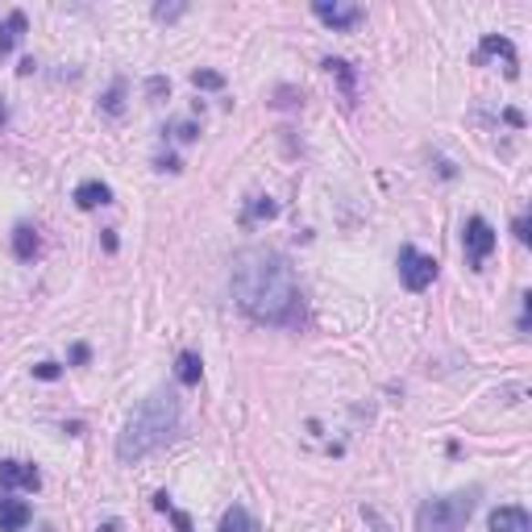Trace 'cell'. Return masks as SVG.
Wrapping results in <instances>:
<instances>
[{"label":"cell","instance_id":"obj_1","mask_svg":"<svg viewBox=\"0 0 532 532\" xmlns=\"http://www.w3.org/2000/svg\"><path fill=\"white\" fill-rule=\"evenodd\" d=\"M234 299L254 325L291 329L304 317V296L291 262L271 245H254L234 258Z\"/></svg>","mask_w":532,"mask_h":532},{"label":"cell","instance_id":"obj_2","mask_svg":"<svg viewBox=\"0 0 532 532\" xmlns=\"http://www.w3.org/2000/svg\"><path fill=\"white\" fill-rule=\"evenodd\" d=\"M179 433V400L171 391H150L146 400L133 408V416L125 421L121 437H117V458L125 466L150 458L154 449H162Z\"/></svg>","mask_w":532,"mask_h":532},{"label":"cell","instance_id":"obj_3","mask_svg":"<svg viewBox=\"0 0 532 532\" xmlns=\"http://www.w3.org/2000/svg\"><path fill=\"white\" fill-rule=\"evenodd\" d=\"M478 499H483V486H466V491L424 499L421 512H416V532H466Z\"/></svg>","mask_w":532,"mask_h":532},{"label":"cell","instance_id":"obj_4","mask_svg":"<svg viewBox=\"0 0 532 532\" xmlns=\"http://www.w3.org/2000/svg\"><path fill=\"white\" fill-rule=\"evenodd\" d=\"M495 229H491V221L486 216H470L466 229H462V245H466V262L470 271H483V262L495 254Z\"/></svg>","mask_w":532,"mask_h":532},{"label":"cell","instance_id":"obj_5","mask_svg":"<svg viewBox=\"0 0 532 532\" xmlns=\"http://www.w3.org/2000/svg\"><path fill=\"white\" fill-rule=\"evenodd\" d=\"M400 279L408 291L433 287V279H437V258H433V254H421L416 245H403L400 250Z\"/></svg>","mask_w":532,"mask_h":532},{"label":"cell","instance_id":"obj_6","mask_svg":"<svg viewBox=\"0 0 532 532\" xmlns=\"http://www.w3.org/2000/svg\"><path fill=\"white\" fill-rule=\"evenodd\" d=\"M312 17L325 21L329 29H337V34H346V29L362 26V5H341V0H312Z\"/></svg>","mask_w":532,"mask_h":532},{"label":"cell","instance_id":"obj_7","mask_svg":"<svg viewBox=\"0 0 532 532\" xmlns=\"http://www.w3.org/2000/svg\"><path fill=\"white\" fill-rule=\"evenodd\" d=\"M486 58H504L507 79H516V75H520V55H516L512 37H504V34H486L483 42H478V50H475V63L483 67Z\"/></svg>","mask_w":532,"mask_h":532},{"label":"cell","instance_id":"obj_8","mask_svg":"<svg viewBox=\"0 0 532 532\" xmlns=\"http://www.w3.org/2000/svg\"><path fill=\"white\" fill-rule=\"evenodd\" d=\"M0 486H5V491H37V486H42V475H37V466H29V462L5 458L0 462Z\"/></svg>","mask_w":532,"mask_h":532},{"label":"cell","instance_id":"obj_9","mask_svg":"<svg viewBox=\"0 0 532 532\" xmlns=\"http://www.w3.org/2000/svg\"><path fill=\"white\" fill-rule=\"evenodd\" d=\"M75 204L84 208V213H92V208H104V204H112V187L109 183H100V179H84V183L75 187Z\"/></svg>","mask_w":532,"mask_h":532},{"label":"cell","instance_id":"obj_10","mask_svg":"<svg viewBox=\"0 0 532 532\" xmlns=\"http://www.w3.org/2000/svg\"><path fill=\"white\" fill-rule=\"evenodd\" d=\"M29 520H34V507L26 499H0V532H21Z\"/></svg>","mask_w":532,"mask_h":532},{"label":"cell","instance_id":"obj_11","mask_svg":"<svg viewBox=\"0 0 532 532\" xmlns=\"http://www.w3.org/2000/svg\"><path fill=\"white\" fill-rule=\"evenodd\" d=\"M491 532H532V520H528V512L524 507H516V504H507V507H495L491 512Z\"/></svg>","mask_w":532,"mask_h":532},{"label":"cell","instance_id":"obj_12","mask_svg":"<svg viewBox=\"0 0 532 532\" xmlns=\"http://www.w3.org/2000/svg\"><path fill=\"white\" fill-rule=\"evenodd\" d=\"M26 29H29V21H26V13H21V9H13L9 17L0 21V58L9 55L21 37H26Z\"/></svg>","mask_w":532,"mask_h":532},{"label":"cell","instance_id":"obj_13","mask_svg":"<svg viewBox=\"0 0 532 532\" xmlns=\"http://www.w3.org/2000/svg\"><path fill=\"white\" fill-rule=\"evenodd\" d=\"M37 250H42V237H37L34 224H17L13 229V254H17L21 262H34Z\"/></svg>","mask_w":532,"mask_h":532},{"label":"cell","instance_id":"obj_14","mask_svg":"<svg viewBox=\"0 0 532 532\" xmlns=\"http://www.w3.org/2000/svg\"><path fill=\"white\" fill-rule=\"evenodd\" d=\"M200 374H204V362H200L196 349H183V354L175 358V379L183 387H200Z\"/></svg>","mask_w":532,"mask_h":532},{"label":"cell","instance_id":"obj_15","mask_svg":"<svg viewBox=\"0 0 532 532\" xmlns=\"http://www.w3.org/2000/svg\"><path fill=\"white\" fill-rule=\"evenodd\" d=\"M216 532H262V528H258V520H254L242 504H234V507H224L221 528H216Z\"/></svg>","mask_w":532,"mask_h":532},{"label":"cell","instance_id":"obj_16","mask_svg":"<svg viewBox=\"0 0 532 532\" xmlns=\"http://www.w3.org/2000/svg\"><path fill=\"white\" fill-rule=\"evenodd\" d=\"M325 71L341 79V92H346V100L354 104V96H358V88H354V67H349L346 58H325Z\"/></svg>","mask_w":532,"mask_h":532},{"label":"cell","instance_id":"obj_17","mask_svg":"<svg viewBox=\"0 0 532 532\" xmlns=\"http://www.w3.org/2000/svg\"><path fill=\"white\" fill-rule=\"evenodd\" d=\"M125 88H130V84H125L121 75H117V79H112V88L100 96V112H109V117H121V112H125Z\"/></svg>","mask_w":532,"mask_h":532},{"label":"cell","instance_id":"obj_18","mask_svg":"<svg viewBox=\"0 0 532 532\" xmlns=\"http://www.w3.org/2000/svg\"><path fill=\"white\" fill-rule=\"evenodd\" d=\"M154 507L171 516V524H175V532H196V528H192V516H187V512H179V507L171 504V495H167V491H159V495H154Z\"/></svg>","mask_w":532,"mask_h":532},{"label":"cell","instance_id":"obj_19","mask_svg":"<svg viewBox=\"0 0 532 532\" xmlns=\"http://www.w3.org/2000/svg\"><path fill=\"white\" fill-rule=\"evenodd\" d=\"M275 213H279V204H275L271 196H254V200H250V208H245V216H242V224H254V221H271Z\"/></svg>","mask_w":532,"mask_h":532},{"label":"cell","instance_id":"obj_20","mask_svg":"<svg viewBox=\"0 0 532 532\" xmlns=\"http://www.w3.org/2000/svg\"><path fill=\"white\" fill-rule=\"evenodd\" d=\"M192 84L204 88V92H221V88H224V75L221 71H192Z\"/></svg>","mask_w":532,"mask_h":532},{"label":"cell","instance_id":"obj_21","mask_svg":"<svg viewBox=\"0 0 532 532\" xmlns=\"http://www.w3.org/2000/svg\"><path fill=\"white\" fill-rule=\"evenodd\" d=\"M162 133H175L179 141H196L200 138V125L196 121H175L171 130H162Z\"/></svg>","mask_w":532,"mask_h":532},{"label":"cell","instance_id":"obj_22","mask_svg":"<svg viewBox=\"0 0 532 532\" xmlns=\"http://www.w3.org/2000/svg\"><path fill=\"white\" fill-rule=\"evenodd\" d=\"M167 92H171V84L162 79V75H150V79H146V96H150V100H162Z\"/></svg>","mask_w":532,"mask_h":532},{"label":"cell","instance_id":"obj_23","mask_svg":"<svg viewBox=\"0 0 532 532\" xmlns=\"http://www.w3.org/2000/svg\"><path fill=\"white\" fill-rule=\"evenodd\" d=\"M58 374H63V366L58 362H37L34 366V379H42V383H55Z\"/></svg>","mask_w":532,"mask_h":532},{"label":"cell","instance_id":"obj_24","mask_svg":"<svg viewBox=\"0 0 532 532\" xmlns=\"http://www.w3.org/2000/svg\"><path fill=\"white\" fill-rule=\"evenodd\" d=\"M183 13H187V5H154V21H175Z\"/></svg>","mask_w":532,"mask_h":532},{"label":"cell","instance_id":"obj_25","mask_svg":"<svg viewBox=\"0 0 532 532\" xmlns=\"http://www.w3.org/2000/svg\"><path fill=\"white\" fill-rule=\"evenodd\" d=\"M512 234H516V242H520V245H528V213H520V216H516Z\"/></svg>","mask_w":532,"mask_h":532},{"label":"cell","instance_id":"obj_26","mask_svg":"<svg viewBox=\"0 0 532 532\" xmlns=\"http://www.w3.org/2000/svg\"><path fill=\"white\" fill-rule=\"evenodd\" d=\"M88 358H92V349L79 341V346H71V366H88Z\"/></svg>","mask_w":532,"mask_h":532},{"label":"cell","instance_id":"obj_27","mask_svg":"<svg viewBox=\"0 0 532 532\" xmlns=\"http://www.w3.org/2000/svg\"><path fill=\"white\" fill-rule=\"evenodd\" d=\"M528 312H532V296H524V304H520V337H528Z\"/></svg>","mask_w":532,"mask_h":532},{"label":"cell","instance_id":"obj_28","mask_svg":"<svg viewBox=\"0 0 532 532\" xmlns=\"http://www.w3.org/2000/svg\"><path fill=\"white\" fill-rule=\"evenodd\" d=\"M159 167H162V171H171V175H175V171H183V162H179L175 154H167V159H159Z\"/></svg>","mask_w":532,"mask_h":532},{"label":"cell","instance_id":"obj_29","mask_svg":"<svg viewBox=\"0 0 532 532\" xmlns=\"http://www.w3.org/2000/svg\"><path fill=\"white\" fill-rule=\"evenodd\" d=\"M504 121H507V125H516V130H520V125H524V117H520V112H516V109H507V112H504Z\"/></svg>","mask_w":532,"mask_h":532},{"label":"cell","instance_id":"obj_30","mask_svg":"<svg viewBox=\"0 0 532 532\" xmlns=\"http://www.w3.org/2000/svg\"><path fill=\"white\" fill-rule=\"evenodd\" d=\"M96 532H121V520H104Z\"/></svg>","mask_w":532,"mask_h":532},{"label":"cell","instance_id":"obj_31","mask_svg":"<svg viewBox=\"0 0 532 532\" xmlns=\"http://www.w3.org/2000/svg\"><path fill=\"white\" fill-rule=\"evenodd\" d=\"M9 121V109H5V100H0V125Z\"/></svg>","mask_w":532,"mask_h":532}]
</instances>
